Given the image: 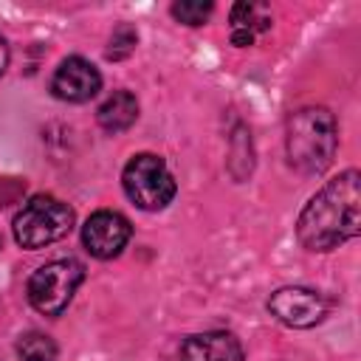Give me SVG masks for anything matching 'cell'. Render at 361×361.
<instances>
[{
  "mask_svg": "<svg viewBox=\"0 0 361 361\" xmlns=\"http://www.w3.org/2000/svg\"><path fill=\"white\" fill-rule=\"evenodd\" d=\"M180 361H245L243 347L231 333H195L180 344Z\"/></svg>",
  "mask_w": 361,
  "mask_h": 361,
  "instance_id": "obj_9",
  "label": "cell"
},
{
  "mask_svg": "<svg viewBox=\"0 0 361 361\" xmlns=\"http://www.w3.org/2000/svg\"><path fill=\"white\" fill-rule=\"evenodd\" d=\"M212 8L214 6L203 0H180V3H172V17L180 20L183 25H200L212 14Z\"/></svg>",
  "mask_w": 361,
  "mask_h": 361,
  "instance_id": "obj_13",
  "label": "cell"
},
{
  "mask_svg": "<svg viewBox=\"0 0 361 361\" xmlns=\"http://www.w3.org/2000/svg\"><path fill=\"white\" fill-rule=\"evenodd\" d=\"M82 279H85V268L76 259L45 262L28 279V288H25L28 290V302L42 316H59L71 305V299H73L76 288L82 285Z\"/></svg>",
  "mask_w": 361,
  "mask_h": 361,
  "instance_id": "obj_5",
  "label": "cell"
},
{
  "mask_svg": "<svg viewBox=\"0 0 361 361\" xmlns=\"http://www.w3.org/2000/svg\"><path fill=\"white\" fill-rule=\"evenodd\" d=\"M133 228H130V220L118 212H110V209H102V212H93L85 226H82V243L85 248L99 257V259H113L121 254V248L127 245Z\"/></svg>",
  "mask_w": 361,
  "mask_h": 361,
  "instance_id": "obj_7",
  "label": "cell"
},
{
  "mask_svg": "<svg viewBox=\"0 0 361 361\" xmlns=\"http://www.w3.org/2000/svg\"><path fill=\"white\" fill-rule=\"evenodd\" d=\"M99 124L107 130V133H121L127 127H133V121L138 118V102L130 90H116L96 113Z\"/></svg>",
  "mask_w": 361,
  "mask_h": 361,
  "instance_id": "obj_10",
  "label": "cell"
},
{
  "mask_svg": "<svg viewBox=\"0 0 361 361\" xmlns=\"http://www.w3.org/2000/svg\"><path fill=\"white\" fill-rule=\"evenodd\" d=\"M14 240L23 248H45L73 228V209L54 195H34L14 214Z\"/></svg>",
  "mask_w": 361,
  "mask_h": 361,
  "instance_id": "obj_3",
  "label": "cell"
},
{
  "mask_svg": "<svg viewBox=\"0 0 361 361\" xmlns=\"http://www.w3.org/2000/svg\"><path fill=\"white\" fill-rule=\"evenodd\" d=\"M17 355L23 361H54L56 358V344L51 336L39 330H28L17 338Z\"/></svg>",
  "mask_w": 361,
  "mask_h": 361,
  "instance_id": "obj_12",
  "label": "cell"
},
{
  "mask_svg": "<svg viewBox=\"0 0 361 361\" xmlns=\"http://www.w3.org/2000/svg\"><path fill=\"white\" fill-rule=\"evenodd\" d=\"M8 68V45H6V39H3V34H0V73Z\"/></svg>",
  "mask_w": 361,
  "mask_h": 361,
  "instance_id": "obj_15",
  "label": "cell"
},
{
  "mask_svg": "<svg viewBox=\"0 0 361 361\" xmlns=\"http://www.w3.org/2000/svg\"><path fill=\"white\" fill-rule=\"evenodd\" d=\"M338 127L327 107H302L288 118L285 152L288 164L302 175H319L333 164Z\"/></svg>",
  "mask_w": 361,
  "mask_h": 361,
  "instance_id": "obj_2",
  "label": "cell"
},
{
  "mask_svg": "<svg viewBox=\"0 0 361 361\" xmlns=\"http://www.w3.org/2000/svg\"><path fill=\"white\" fill-rule=\"evenodd\" d=\"M271 25L262 6L254 3H237L231 8V42L234 45H251L257 31H265Z\"/></svg>",
  "mask_w": 361,
  "mask_h": 361,
  "instance_id": "obj_11",
  "label": "cell"
},
{
  "mask_svg": "<svg viewBox=\"0 0 361 361\" xmlns=\"http://www.w3.org/2000/svg\"><path fill=\"white\" fill-rule=\"evenodd\" d=\"M121 186L127 197L144 212H158L175 197V178L164 158L152 152H138L127 161L121 172Z\"/></svg>",
  "mask_w": 361,
  "mask_h": 361,
  "instance_id": "obj_4",
  "label": "cell"
},
{
  "mask_svg": "<svg viewBox=\"0 0 361 361\" xmlns=\"http://www.w3.org/2000/svg\"><path fill=\"white\" fill-rule=\"evenodd\" d=\"M268 310L274 319H279L288 327H313L324 319L327 302L319 290L310 288H279L268 299Z\"/></svg>",
  "mask_w": 361,
  "mask_h": 361,
  "instance_id": "obj_6",
  "label": "cell"
},
{
  "mask_svg": "<svg viewBox=\"0 0 361 361\" xmlns=\"http://www.w3.org/2000/svg\"><path fill=\"white\" fill-rule=\"evenodd\" d=\"M135 31L130 28V25H118L116 31H113V39H110V51H107V56L110 59H121V56H127L130 51H133V45H135Z\"/></svg>",
  "mask_w": 361,
  "mask_h": 361,
  "instance_id": "obj_14",
  "label": "cell"
},
{
  "mask_svg": "<svg viewBox=\"0 0 361 361\" xmlns=\"http://www.w3.org/2000/svg\"><path fill=\"white\" fill-rule=\"evenodd\" d=\"M99 87H102V73L85 56L62 59L59 68L54 71V79H51L54 96L62 102H73V104L93 99L99 93Z\"/></svg>",
  "mask_w": 361,
  "mask_h": 361,
  "instance_id": "obj_8",
  "label": "cell"
},
{
  "mask_svg": "<svg viewBox=\"0 0 361 361\" xmlns=\"http://www.w3.org/2000/svg\"><path fill=\"white\" fill-rule=\"evenodd\" d=\"M361 231V175L355 169L327 180L299 212L296 234L307 251H333Z\"/></svg>",
  "mask_w": 361,
  "mask_h": 361,
  "instance_id": "obj_1",
  "label": "cell"
}]
</instances>
